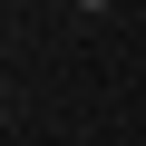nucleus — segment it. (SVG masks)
<instances>
[{
    "instance_id": "obj_1",
    "label": "nucleus",
    "mask_w": 146,
    "mask_h": 146,
    "mask_svg": "<svg viewBox=\"0 0 146 146\" xmlns=\"http://www.w3.org/2000/svg\"><path fill=\"white\" fill-rule=\"evenodd\" d=\"M78 10H117V0H78Z\"/></svg>"
}]
</instances>
